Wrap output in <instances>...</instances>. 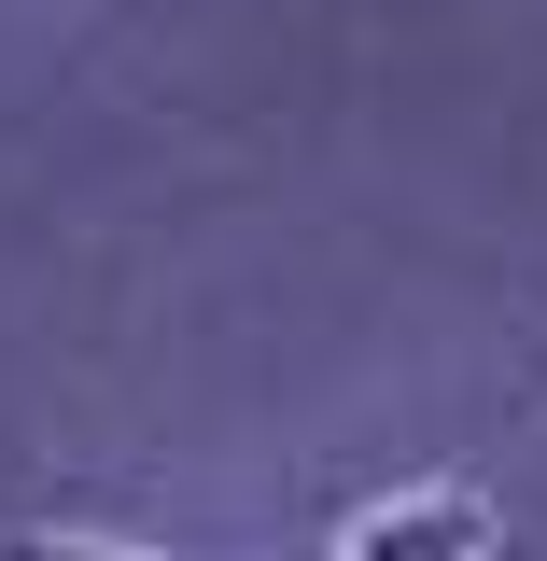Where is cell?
I'll return each instance as SVG.
<instances>
[{
    "label": "cell",
    "mask_w": 547,
    "mask_h": 561,
    "mask_svg": "<svg viewBox=\"0 0 547 561\" xmlns=\"http://www.w3.org/2000/svg\"><path fill=\"white\" fill-rule=\"evenodd\" d=\"M491 548H505V519L478 491H394L338 534V561H491Z\"/></svg>",
    "instance_id": "cell-1"
},
{
    "label": "cell",
    "mask_w": 547,
    "mask_h": 561,
    "mask_svg": "<svg viewBox=\"0 0 547 561\" xmlns=\"http://www.w3.org/2000/svg\"><path fill=\"white\" fill-rule=\"evenodd\" d=\"M0 561H155V548H113V534H0Z\"/></svg>",
    "instance_id": "cell-2"
}]
</instances>
